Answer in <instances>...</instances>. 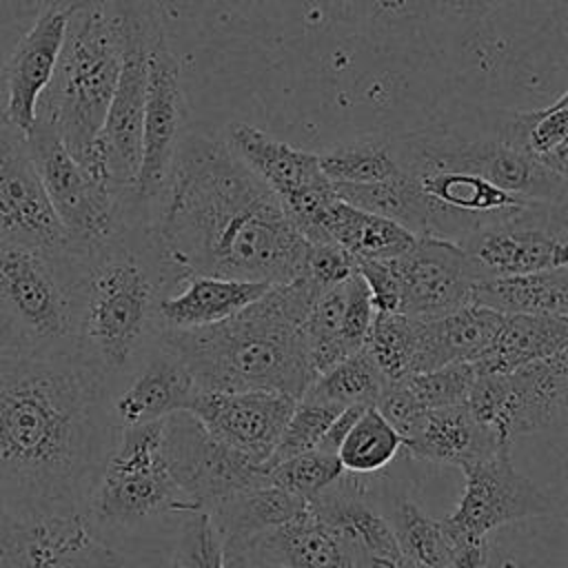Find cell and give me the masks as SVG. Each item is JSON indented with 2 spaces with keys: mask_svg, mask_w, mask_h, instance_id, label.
Wrapping results in <instances>:
<instances>
[{
  "mask_svg": "<svg viewBox=\"0 0 568 568\" xmlns=\"http://www.w3.org/2000/svg\"><path fill=\"white\" fill-rule=\"evenodd\" d=\"M115 435L111 390L75 353H0L2 515L22 524L87 515Z\"/></svg>",
  "mask_w": 568,
  "mask_h": 568,
  "instance_id": "1",
  "label": "cell"
},
{
  "mask_svg": "<svg viewBox=\"0 0 568 568\" xmlns=\"http://www.w3.org/2000/svg\"><path fill=\"white\" fill-rule=\"evenodd\" d=\"M151 229L182 273L284 284L302 273L308 242L280 197L224 144L186 133Z\"/></svg>",
  "mask_w": 568,
  "mask_h": 568,
  "instance_id": "2",
  "label": "cell"
},
{
  "mask_svg": "<svg viewBox=\"0 0 568 568\" xmlns=\"http://www.w3.org/2000/svg\"><path fill=\"white\" fill-rule=\"evenodd\" d=\"M58 257L69 286L73 353L113 395L158 342L160 302L186 273L166 257L151 220L133 211L109 235L67 244Z\"/></svg>",
  "mask_w": 568,
  "mask_h": 568,
  "instance_id": "3",
  "label": "cell"
},
{
  "mask_svg": "<svg viewBox=\"0 0 568 568\" xmlns=\"http://www.w3.org/2000/svg\"><path fill=\"white\" fill-rule=\"evenodd\" d=\"M322 291L304 275L273 284L240 313L197 328H162L158 342L191 373L197 390H271L302 397L315 371L302 322Z\"/></svg>",
  "mask_w": 568,
  "mask_h": 568,
  "instance_id": "4",
  "label": "cell"
},
{
  "mask_svg": "<svg viewBox=\"0 0 568 568\" xmlns=\"http://www.w3.org/2000/svg\"><path fill=\"white\" fill-rule=\"evenodd\" d=\"M122 20L115 0L73 2L36 120L55 129L80 166L87 164L100 138L122 64Z\"/></svg>",
  "mask_w": 568,
  "mask_h": 568,
  "instance_id": "5",
  "label": "cell"
},
{
  "mask_svg": "<svg viewBox=\"0 0 568 568\" xmlns=\"http://www.w3.org/2000/svg\"><path fill=\"white\" fill-rule=\"evenodd\" d=\"M0 353H73L69 286L58 251L0 246Z\"/></svg>",
  "mask_w": 568,
  "mask_h": 568,
  "instance_id": "6",
  "label": "cell"
},
{
  "mask_svg": "<svg viewBox=\"0 0 568 568\" xmlns=\"http://www.w3.org/2000/svg\"><path fill=\"white\" fill-rule=\"evenodd\" d=\"M197 510L173 481L162 450V419L118 428L89 499V521L135 526L164 513Z\"/></svg>",
  "mask_w": 568,
  "mask_h": 568,
  "instance_id": "7",
  "label": "cell"
},
{
  "mask_svg": "<svg viewBox=\"0 0 568 568\" xmlns=\"http://www.w3.org/2000/svg\"><path fill=\"white\" fill-rule=\"evenodd\" d=\"M115 2L120 9L124 40L122 64L100 138L82 169L106 186L124 189L133 184L140 164L149 51L162 24L151 0Z\"/></svg>",
  "mask_w": 568,
  "mask_h": 568,
  "instance_id": "8",
  "label": "cell"
},
{
  "mask_svg": "<svg viewBox=\"0 0 568 568\" xmlns=\"http://www.w3.org/2000/svg\"><path fill=\"white\" fill-rule=\"evenodd\" d=\"M393 144L404 171H464L528 202L566 204L568 200V178L544 169L499 135L464 140L448 133H410L393 138Z\"/></svg>",
  "mask_w": 568,
  "mask_h": 568,
  "instance_id": "9",
  "label": "cell"
},
{
  "mask_svg": "<svg viewBox=\"0 0 568 568\" xmlns=\"http://www.w3.org/2000/svg\"><path fill=\"white\" fill-rule=\"evenodd\" d=\"M566 399L568 357L564 348L508 373H477L466 406L501 446H510L517 435L544 430L564 417Z\"/></svg>",
  "mask_w": 568,
  "mask_h": 568,
  "instance_id": "10",
  "label": "cell"
},
{
  "mask_svg": "<svg viewBox=\"0 0 568 568\" xmlns=\"http://www.w3.org/2000/svg\"><path fill=\"white\" fill-rule=\"evenodd\" d=\"M459 246L479 280L568 266V204L528 202L479 224Z\"/></svg>",
  "mask_w": 568,
  "mask_h": 568,
  "instance_id": "11",
  "label": "cell"
},
{
  "mask_svg": "<svg viewBox=\"0 0 568 568\" xmlns=\"http://www.w3.org/2000/svg\"><path fill=\"white\" fill-rule=\"evenodd\" d=\"M24 140L31 164L67 231L69 244L95 242L122 222L129 186L113 189L93 180L44 120H36Z\"/></svg>",
  "mask_w": 568,
  "mask_h": 568,
  "instance_id": "12",
  "label": "cell"
},
{
  "mask_svg": "<svg viewBox=\"0 0 568 568\" xmlns=\"http://www.w3.org/2000/svg\"><path fill=\"white\" fill-rule=\"evenodd\" d=\"M162 450L182 495L204 513L268 479L264 466L213 437L191 410L162 419Z\"/></svg>",
  "mask_w": 568,
  "mask_h": 568,
  "instance_id": "13",
  "label": "cell"
},
{
  "mask_svg": "<svg viewBox=\"0 0 568 568\" xmlns=\"http://www.w3.org/2000/svg\"><path fill=\"white\" fill-rule=\"evenodd\" d=\"M508 450L504 446L462 468L466 477L462 499L439 519L457 548L484 541L501 526L555 513V499L515 468Z\"/></svg>",
  "mask_w": 568,
  "mask_h": 568,
  "instance_id": "14",
  "label": "cell"
},
{
  "mask_svg": "<svg viewBox=\"0 0 568 568\" xmlns=\"http://www.w3.org/2000/svg\"><path fill=\"white\" fill-rule=\"evenodd\" d=\"M184 111L180 64L160 27L149 51L140 164L131 184L133 202L149 213L166 184L178 146L182 142Z\"/></svg>",
  "mask_w": 568,
  "mask_h": 568,
  "instance_id": "15",
  "label": "cell"
},
{
  "mask_svg": "<svg viewBox=\"0 0 568 568\" xmlns=\"http://www.w3.org/2000/svg\"><path fill=\"white\" fill-rule=\"evenodd\" d=\"M397 288L402 315L433 320L470 304L479 280L464 248L444 237L417 235L415 244L388 260Z\"/></svg>",
  "mask_w": 568,
  "mask_h": 568,
  "instance_id": "16",
  "label": "cell"
},
{
  "mask_svg": "<svg viewBox=\"0 0 568 568\" xmlns=\"http://www.w3.org/2000/svg\"><path fill=\"white\" fill-rule=\"evenodd\" d=\"M73 2L44 0L0 71V115L22 135L36 122L38 102L53 75Z\"/></svg>",
  "mask_w": 568,
  "mask_h": 568,
  "instance_id": "17",
  "label": "cell"
},
{
  "mask_svg": "<svg viewBox=\"0 0 568 568\" xmlns=\"http://www.w3.org/2000/svg\"><path fill=\"white\" fill-rule=\"evenodd\" d=\"M69 244L40 178L27 140L0 115V246L62 251Z\"/></svg>",
  "mask_w": 568,
  "mask_h": 568,
  "instance_id": "18",
  "label": "cell"
},
{
  "mask_svg": "<svg viewBox=\"0 0 568 568\" xmlns=\"http://www.w3.org/2000/svg\"><path fill=\"white\" fill-rule=\"evenodd\" d=\"M293 406L295 397L271 390H197L189 410L213 437L264 466Z\"/></svg>",
  "mask_w": 568,
  "mask_h": 568,
  "instance_id": "19",
  "label": "cell"
},
{
  "mask_svg": "<svg viewBox=\"0 0 568 568\" xmlns=\"http://www.w3.org/2000/svg\"><path fill=\"white\" fill-rule=\"evenodd\" d=\"M364 486L359 475L344 473L306 506L353 548L362 568H408L388 519L368 501Z\"/></svg>",
  "mask_w": 568,
  "mask_h": 568,
  "instance_id": "20",
  "label": "cell"
},
{
  "mask_svg": "<svg viewBox=\"0 0 568 568\" xmlns=\"http://www.w3.org/2000/svg\"><path fill=\"white\" fill-rule=\"evenodd\" d=\"M222 550L224 555L277 568H362L353 548L320 521L308 506L246 541L222 546Z\"/></svg>",
  "mask_w": 568,
  "mask_h": 568,
  "instance_id": "21",
  "label": "cell"
},
{
  "mask_svg": "<svg viewBox=\"0 0 568 568\" xmlns=\"http://www.w3.org/2000/svg\"><path fill=\"white\" fill-rule=\"evenodd\" d=\"M222 140L280 197L282 206L333 186L317 164V153L295 149L255 124L231 122Z\"/></svg>",
  "mask_w": 568,
  "mask_h": 568,
  "instance_id": "22",
  "label": "cell"
},
{
  "mask_svg": "<svg viewBox=\"0 0 568 568\" xmlns=\"http://www.w3.org/2000/svg\"><path fill=\"white\" fill-rule=\"evenodd\" d=\"M129 382L111 395V417L115 428L164 419L178 410H189L197 386L186 366L166 346L155 342Z\"/></svg>",
  "mask_w": 568,
  "mask_h": 568,
  "instance_id": "23",
  "label": "cell"
},
{
  "mask_svg": "<svg viewBox=\"0 0 568 568\" xmlns=\"http://www.w3.org/2000/svg\"><path fill=\"white\" fill-rule=\"evenodd\" d=\"M501 317L504 315L486 306L466 304L442 317L417 320L410 373L430 371L453 362H477L490 346Z\"/></svg>",
  "mask_w": 568,
  "mask_h": 568,
  "instance_id": "24",
  "label": "cell"
},
{
  "mask_svg": "<svg viewBox=\"0 0 568 568\" xmlns=\"http://www.w3.org/2000/svg\"><path fill=\"white\" fill-rule=\"evenodd\" d=\"M268 288L266 282L186 273L160 302L162 328L184 331L222 322L260 300Z\"/></svg>",
  "mask_w": 568,
  "mask_h": 568,
  "instance_id": "25",
  "label": "cell"
},
{
  "mask_svg": "<svg viewBox=\"0 0 568 568\" xmlns=\"http://www.w3.org/2000/svg\"><path fill=\"white\" fill-rule=\"evenodd\" d=\"M404 446L415 459L459 468L504 448L466 404L426 410Z\"/></svg>",
  "mask_w": 568,
  "mask_h": 568,
  "instance_id": "26",
  "label": "cell"
},
{
  "mask_svg": "<svg viewBox=\"0 0 568 568\" xmlns=\"http://www.w3.org/2000/svg\"><path fill=\"white\" fill-rule=\"evenodd\" d=\"M87 537L69 519L22 524L0 513V568H87Z\"/></svg>",
  "mask_w": 568,
  "mask_h": 568,
  "instance_id": "27",
  "label": "cell"
},
{
  "mask_svg": "<svg viewBox=\"0 0 568 568\" xmlns=\"http://www.w3.org/2000/svg\"><path fill=\"white\" fill-rule=\"evenodd\" d=\"M470 304L499 315L568 317V266L477 280Z\"/></svg>",
  "mask_w": 568,
  "mask_h": 568,
  "instance_id": "28",
  "label": "cell"
},
{
  "mask_svg": "<svg viewBox=\"0 0 568 568\" xmlns=\"http://www.w3.org/2000/svg\"><path fill=\"white\" fill-rule=\"evenodd\" d=\"M564 348H568V317L504 315L490 346L473 366L477 373H508Z\"/></svg>",
  "mask_w": 568,
  "mask_h": 568,
  "instance_id": "29",
  "label": "cell"
},
{
  "mask_svg": "<svg viewBox=\"0 0 568 568\" xmlns=\"http://www.w3.org/2000/svg\"><path fill=\"white\" fill-rule=\"evenodd\" d=\"M322 240L335 242L355 260H390L406 253L417 235L388 217L335 197L322 217Z\"/></svg>",
  "mask_w": 568,
  "mask_h": 568,
  "instance_id": "30",
  "label": "cell"
},
{
  "mask_svg": "<svg viewBox=\"0 0 568 568\" xmlns=\"http://www.w3.org/2000/svg\"><path fill=\"white\" fill-rule=\"evenodd\" d=\"M497 135L544 169L568 178V93L532 111L506 113Z\"/></svg>",
  "mask_w": 568,
  "mask_h": 568,
  "instance_id": "31",
  "label": "cell"
},
{
  "mask_svg": "<svg viewBox=\"0 0 568 568\" xmlns=\"http://www.w3.org/2000/svg\"><path fill=\"white\" fill-rule=\"evenodd\" d=\"M304 508V499L282 490L266 479L264 484L224 499L209 510V517L220 535L222 546H229L246 541L248 537L286 521Z\"/></svg>",
  "mask_w": 568,
  "mask_h": 568,
  "instance_id": "32",
  "label": "cell"
},
{
  "mask_svg": "<svg viewBox=\"0 0 568 568\" xmlns=\"http://www.w3.org/2000/svg\"><path fill=\"white\" fill-rule=\"evenodd\" d=\"M386 519L408 568H446L455 557L457 546L442 521L426 515L415 501L399 497Z\"/></svg>",
  "mask_w": 568,
  "mask_h": 568,
  "instance_id": "33",
  "label": "cell"
},
{
  "mask_svg": "<svg viewBox=\"0 0 568 568\" xmlns=\"http://www.w3.org/2000/svg\"><path fill=\"white\" fill-rule=\"evenodd\" d=\"M317 164L331 184H371L399 175L393 140H353L317 153Z\"/></svg>",
  "mask_w": 568,
  "mask_h": 568,
  "instance_id": "34",
  "label": "cell"
},
{
  "mask_svg": "<svg viewBox=\"0 0 568 568\" xmlns=\"http://www.w3.org/2000/svg\"><path fill=\"white\" fill-rule=\"evenodd\" d=\"M402 446V437L379 415V410L375 406H366L353 422L335 455L344 473L366 477L384 470Z\"/></svg>",
  "mask_w": 568,
  "mask_h": 568,
  "instance_id": "35",
  "label": "cell"
},
{
  "mask_svg": "<svg viewBox=\"0 0 568 568\" xmlns=\"http://www.w3.org/2000/svg\"><path fill=\"white\" fill-rule=\"evenodd\" d=\"M384 375L377 371V366L371 362V357L364 351H357L337 364L328 366L326 371L317 373L311 386L306 388L308 395L337 404L342 408L346 406H373L382 384Z\"/></svg>",
  "mask_w": 568,
  "mask_h": 568,
  "instance_id": "36",
  "label": "cell"
},
{
  "mask_svg": "<svg viewBox=\"0 0 568 568\" xmlns=\"http://www.w3.org/2000/svg\"><path fill=\"white\" fill-rule=\"evenodd\" d=\"M415 335V317L402 313H375L362 351L371 357L384 379H399L410 373Z\"/></svg>",
  "mask_w": 568,
  "mask_h": 568,
  "instance_id": "37",
  "label": "cell"
},
{
  "mask_svg": "<svg viewBox=\"0 0 568 568\" xmlns=\"http://www.w3.org/2000/svg\"><path fill=\"white\" fill-rule=\"evenodd\" d=\"M344 475V468L335 453H326L322 448H313L306 453H297L273 464L266 470L271 484L282 490L304 499L306 504L333 486Z\"/></svg>",
  "mask_w": 568,
  "mask_h": 568,
  "instance_id": "38",
  "label": "cell"
},
{
  "mask_svg": "<svg viewBox=\"0 0 568 568\" xmlns=\"http://www.w3.org/2000/svg\"><path fill=\"white\" fill-rule=\"evenodd\" d=\"M339 410H342V406L317 399L308 393L297 397L286 426H284L271 457L264 464V470H268L273 464H277L286 457L317 448L326 428L339 415Z\"/></svg>",
  "mask_w": 568,
  "mask_h": 568,
  "instance_id": "39",
  "label": "cell"
},
{
  "mask_svg": "<svg viewBox=\"0 0 568 568\" xmlns=\"http://www.w3.org/2000/svg\"><path fill=\"white\" fill-rule=\"evenodd\" d=\"M477 371L470 362H453L422 373L404 375L415 397L430 410L466 404Z\"/></svg>",
  "mask_w": 568,
  "mask_h": 568,
  "instance_id": "40",
  "label": "cell"
},
{
  "mask_svg": "<svg viewBox=\"0 0 568 568\" xmlns=\"http://www.w3.org/2000/svg\"><path fill=\"white\" fill-rule=\"evenodd\" d=\"M180 532L175 546L178 568H224L220 535L204 510L180 513Z\"/></svg>",
  "mask_w": 568,
  "mask_h": 568,
  "instance_id": "41",
  "label": "cell"
},
{
  "mask_svg": "<svg viewBox=\"0 0 568 568\" xmlns=\"http://www.w3.org/2000/svg\"><path fill=\"white\" fill-rule=\"evenodd\" d=\"M379 415L393 426V430L406 442L419 426V422L426 415V406L415 397V393L408 388L406 379H386L382 384V390L373 404Z\"/></svg>",
  "mask_w": 568,
  "mask_h": 568,
  "instance_id": "42",
  "label": "cell"
},
{
  "mask_svg": "<svg viewBox=\"0 0 568 568\" xmlns=\"http://www.w3.org/2000/svg\"><path fill=\"white\" fill-rule=\"evenodd\" d=\"M357 273V260L335 242H308L302 273L320 291L337 286Z\"/></svg>",
  "mask_w": 568,
  "mask_h": 568,
  "instance_id": "43",
  "label": "cell"
},
{
  "mask_svg": "<svg viewBox=\"0 0 568 568\" xmlns=\"http://www.w3.org/2000/svg\"><path fill=\"white\" fill-rule=\"evenodd\" d=\"M362 410H364V406H346V408H342L339 415H337V417L331 422V426L326 428V433H324V437H322V442H320L317 448H322V450H326V453H337L342 439L346 437V433L351 430L353 422L357 419V415H359Z\"/></svg>",
  "mask_w": 568,
  "mask_h": 568,
  "instance_id": "44",
  "label": "cell"
},
{
  "mask_svg": "<svg viewBox=\"0 0 568 568\" xmlns=\"http://www.w3.org/2000/svg\"><path fill=\"white\" fill-rule=\"evenodd\" d=\"M486 564H488V544L484 539V541L457 548L455 557L446 568H486Z\"/></svg>",
  "mask_w": 568,
  "mask_h": 568,
  "instance_id": "45",
  "label": "cell"
},
{
  "mask_svg": "<svg viewBox=\"0 0 568 568\" xmlns=\"http://www.w3.org/2000/svg\"><path fill=\"white\" fill-rule=\"evenodd\" d=\"M44 0H7L13 18H22V16H33L38 11V7Z\"/></svg>",
  "mask_w": 568,
  "mask_h": 568,
  "instance_id": "46",
  "label": "cell"
},
{
  "mask_svg": "<svg viewBox=\"0 0 568 568\" xmlns=\"http://www.w3.org/2000/svg\"><path fill=\"white\" fill-rule=\"evenodd\" d=\"M224 568H277V566H264V564H253L244 557L237 555H224Z\"/></svg>",
  "mask_w": 568,
  "mask_h": 568,
  "instance_id": "47",
  "label": "cell"
},
{
  "mask_svg": "<svg viewBox=\"0 0 568 568\" xmlns=\"http://www.w3.org/2000/svg\"><path fill=\"white\" fill-rule=\"evenodd\" d=\"M557 2H564V0H557Z\"/></svg>",
  "mask_w": 568,
  "mask_h": 568,
  "instance_id": "48",
  "label": "cell"
}]
</instances>
